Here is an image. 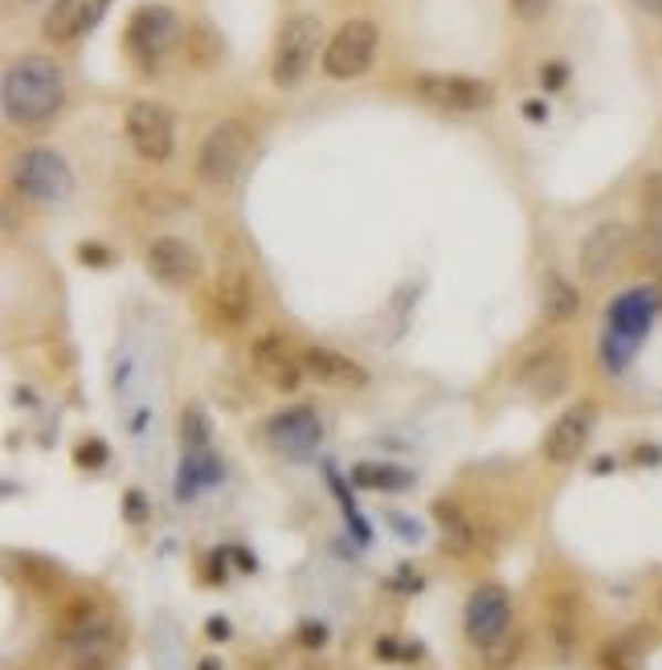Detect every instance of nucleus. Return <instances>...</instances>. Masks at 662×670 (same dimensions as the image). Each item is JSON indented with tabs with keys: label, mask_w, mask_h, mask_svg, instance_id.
Wrapping results in <instances>:
<instances>
[{
	"label": "nucleus",
	"mask_w": 662,
	"mask_h": 670,
	"mask_svg": "<svg viewBox=\"0 0 662 670\" xmlns=\"http://www.w3.org/2000/svg\"><path fill=\"white\" fill-rule=\"evenodd\" d=\"M62 98H66V78H62V66L50 62V57L25 54L4 70L0 103H4V115L21 123V127L54 119L62 111Z\"/></svg>",
	"instance_id": "f257e3e1"
},
{
	"label": "nucleus",
	"mask_w": 662,
	"mask_h": 670,
	"mask_svg": "<svg viewBox=\"0 0 662 670\" xmlns=\"http://www.w3.org/2000/svg\"><path fill=\"white\" fill-rule=\"evenodd\" d=\"M180 17L168 9V4H139L127 29H123V45H127V57L136 62L144 74H156L164 54H172L176 41H180Z\"/></svg>",
	"instance_id": "f03ea898"
},
{
	"label": "nucleus",
	"mask_w": 662,
	"mask_h": 670,
	"mask_svg": "<svg viewBox=\"0 0 662 670\" xmlns=\"http://www.w3.org/2000/svg\"><path fill=\"white\" fill-rule=\"evenodd\" d=\"M315 45H319V21L312 13H298L291 17L279 38H274V54H271V82L274 86H298L307 78V70L315 62Z\"/></svg>",
	"instance_id": "7ed1b4c3"
},
{
	"label": "nucleus",
	"mask_w": 662,
	"mask_h": 670,
	"mask_svg": "<svg viewBox=\"0 0 662 670\" xmlns=\"http://www.w3.org/2000/svg\"><path fill=\"white\" fill-rule=\"evenodd\" d=\"M380 45V29L372 21H344V25L332 33V41L324 45V74L336 82L365 78L372 57H377Z\"/></svg>",
	"instance_id": "20e7f679"
},
{
	"label": "nucleus",
	"mask_w": 662,
	"mask_h": 670,
	"mask_svg": "<svg viewBox=\"0 0 662 670\" xmlns=\"http://www.w3.org/2000/svg\"><path fill=\"white\" fill-rule=\"evenodd\" d=\"M250 127L242 119H221L213 132L204 135L201 156H197V172H201L204 185L225 188L233 185V176L242 172V160L250 151Z\"/></svg>",
	"instance_id": "39448f33"
},
{
	"label": "nucleus",
	"mask_w": 662,
	"mask_h": 670,
	"mask_svg": "<svg viewBox=\"0 0 662 670\" xmlns=\"http://www.w3.org/2000/svg\"><path fill=\"white\" fill-rule=\"evenodd\" d=\"M13 185L21 197L41 205H57L70 197L74 188V176H70V164L50 148H29L17 156L13 164Z\"/></svg>",
	"instance_id": "423d86ee"
},
{
	"label": "nucleus",
	"mask_w": 662,
	"mask_h": 670,
	"mask_svg": "<svg viewBox=\"0 0 662 670\" xmlns=\"http://www.w3.org/2000/svg\"><path fill=\"white\" fill-rule=\"evenodd\" d=\"M466 638L479 650H491L495 642H503L512 634V597L503 585H479L466 597Z\"/></svg>",
	"instance_id": "0eeeda50"
},
{
	"label": "nucleus",
	"mask_w": 662,
	"mask_h": 670,
	"mask_svg": "<svg viewBox=\"0 0 662 670\" xmlns=\"http://www.w3.org/2000/svg\"><path fill=\"white\" fill-rule=\"evenodd\" d=\"M418 98L425 107L438 111H454V115H471V111L491 107V86L479 78H466V74H421L418 78Z\"/></svg>",
	"instance_id": "6e6552de"
},
{
	"label": "nucleus",
	"mask_w": 662,
	"mask_h": 670,
	"mask_svg": "<svg viewBox=\"0 0 662 670\" xmlns=\"http://www.w3.org/2000/svg\"><path fill=\"white\" fill-rule=\"evenodd\" d=\"M593 426H597L593 401L568 405L565 413L548 426V433H544V458H548L553 467H572V462L585 454L589 438H593Z\"/></svg>",
	"instance_id": "1a4fd4ad"
},
{
	"label": "nucleus",
	"mask_w": 662,
	"mask_h": 670,
	"mask_svg": "<svg viewBox=\"0 0 662 670\" xmlns=\"http://www.w3.org/2000/svg\"><path fill=\"white\" fill-rule=\"evenodd\" d=\"M127 139H132V148L151 164H164L172 156V115L168 107L160 103H148V98H139L127 107Z\"/></svg>",
	"instance_id": "9d476101"
},
{
	"label": "nucleus",
	"mask_w": 662,
	"mask_h": 670,
	"mask_svg": "<svg viewBox=\"0 0 662 670\" xmlns=\"http://www.w3.org/2000/svg\"><path fill=\"white\" fill-rule=\"evenodd\" d=\"M254 373L279 392H295L303 380V352H295L283 335H258L254 339Z\"/></svg>",
	"instance_id": "9b49d317"
},
{
	"label": "nucleus",
	"mask_w": 662,
	"mask_h": 670,
	"mask_svg": "<svg viewBox=\"0 0 662 670\" xmlns=\"http://www.w3.org/2000/svg\"><path fill=\"white\" fill-rule=\"evenodd\" d=\"M148 270L156 282L180 291V286H192L201 279V254L180 238H156L148 245Z\"/></svg>",
	"instance_id": "f8f14e48"
},
{
	"label": "nucleus",
	"mask_w": 662,
	"mask_h": 670,
	"mask_svg": "<svg viewBox=\"0 0 662 670\" xmlns=\"http://www.w3.org/2000/svg\"><path fill=\"white\" fill-rule=\"evenodd\" d=\"M519 389L532 397V401H556L560 392L568 389V356L560 348H540L532 352L524 364H519Z\"/></svg>",
	"instance_id": "ddd939ff"
},
{
	"label": "nucleus",
	"mask_w": 662,
	"mask_h": 670,
	"mask_svg": "<svg viewBox=\"0 0 662 670\" xmlns=\"http://www.w3.org/2000/svg\"><path fill=\"white\" fill-rule=\"evenodd\" d=\"M266 438L279 454L286 458H307L319 446V417L307 405H295V409H283L279 417L266 421Z\"/></svg>",
	"instance_id": "4468645a"
},
{
	"label": "nucleus",
	"mask_w": 662,
	"mask_h": 670,
	"mask_svg": "<svg viewBox=\"0 0 662 670\" xmlns=\"http://www.w3.org/2000/svg\"><path fill=\"white\" fill-rule=\"evenodd\" d=\"M630 250V226L622 221H601L585 233L581 242V274L585 279H606Z\"/></svg>",
	"instance_id": "2eb2a0df"
},
{
	"label": "nucleus",
	"mask_w": 662,
	"mask_h": 670,
	"mask_svg": "<svg viewBox=\"0 0 662 670\" xmlns=\"http://www.w3.org/2000/svg\"><path fill=\"white\" fill-rule=\"evenodd\" d=\"M111 0H54V9L41 21L45 41H74L103 21Z\"/></svg>",
	"instance_id": "dca6fc26"
},
{
	"label": "nucleus",
	"mask_w": 662,
	"mask_h": 670,
	"mask_svg": "<svg viewBox=\"0 0 662 670\" xmlns=\"http://www.w3.org/2000/svg\"><path fill=\"white\" fill-rule=\"evenodd\" d=\"M119 655V630L107 614L98 617L91 630L70 642V667L74 670H107Z\"/></svg>",
	"instance_id": "f3484780"
},
{
	"label": "nucleus",
	"mask_w": 662,
	"mask_h": 670,
	"mask_svg": "<svg viewBox=\"0 0 662 670\" xmlns=\"http://www.w3.org/2000/svg\"><path fill=\"white\" fill-rule=\"evenodd\" d=\"M209 303H213L217 320L225 323V327H242V323L254 315V291H250V279H245L242 270H225V274L217 279Z\"/></svg>",
	"instance_id": "a211bd4d"
},
{
	"label": "nucleus",
	"mask_w": 662,
	"mask_h": 670,
	"mask_svg": "<svg viewBox=\"0 0 662 670\" xmlns=\"http://www.w3.org/2000/svg\"><path fill=\"white\" fill-rule=\"evenodd\" d=\"M303 368H307L315 380L332 385V389H365L368 385L365 368L332 348H303Z\"/></svg>",
	"instance_id": "6ab92c4d"
},
{
	"label": "nucleus",
	"mask_w": 662,
	"mask_h": 670,
	"mask_svg": "<svg viewBox=\"0 0 662 670\" xmlns=\"http://www.w3.org/2000/svg\"><path fill=\"white\" fill-rule=\"evenodd\" d=\"M433 523H438V536H442V548L454 552V556H471L474 544H479V532H474L471 515L462 511L459 499H433L430 507Z\"/></svg>",
	"instance_id": "aec40b11"
},
{
	"label": "nucleus",
	"mask_w": 662,
	"mask_h": 670,
	"mask_svg": "<svg viewBox=\"0 0 662 670\" xmlns=\"http://www.w3.org/2000/svg\"><path fill=\"white\" fill-rule=\"evenodd\" d=\"M642 262L647 266H662V172H650L642 180Z\"/></svg>",
	"instance_id": "412c9836"
},
{
	"label": "nucleus",
	"mask_w": 662,
	"mask_h": 670,
	"mask_svg": "<svg viewBox=\"0 0 662 670\" xmlns=\"http://www.w3.org/2000/svg\"><path fill=\"white\" fill-rule=\"evenodd\" d=\"M650 650L647 626H626L622 634H613L601 650H597V667L601 670H642Z\"/></svg>",
	"instance_id": "4be33fe9"
},
{
	"label": "nucleus",
	"mask_w": 662,
	"mask_h": 670,
	"mask_svg": "<svg viewBox=\"0 0 662 670\" xmlns=\"http://www.w3.org/2000/svg\"><path fill=\"white\" fill-rule=\"evenodd\" d=\"M548 638H553L556 655L572 658L577 638H581V601H577V593H556L548 601Z\"/></svg>",
	"instance_id": "5701e85b"
},
{
	"label": "nucleus",
	"mask_w": 662,
	"mask_h": 670,
	"mask_svg": "<svg viewBox=\"0 0 662 670\" xmlns=\"http://www.w3.org/2000/svg\"><path fill=\"white\" fill-rule=\"evenodd\" d=\"M650 323V295L647 291H630V295H622L613 307H609V332L613 335H626V339H642V332H647Z\"/></svg>",
	"instance_id": "b1692460"
},
{
	"label": "nucleus",
	"mask_w": 662,
	"mask_h": 670,
	"mask_svg": "<svg viewBox=\"0 0 662 670\" xmlns=\"http://www.w3.org/2000/svg\"><path fill=\"white\" fill-rule=\"evenodd\" d=\"M351 483L365 486V491H409L413 474L401 467H389V462H360L351 470Z\"/></svg>",
	"instance_id": "393cba45"
},
{
	"label": "nucleus",
	"mask_w": 662,
	"mask_h": 670,
	"mask_svg": "<svg viewBox=\"0 0 662 670\" xmlns=\"http://www.w3.org/2000/svg\"><path fill=\"white\" fill-rule=\"evenodd\" d=\"M581 311V295H577V286L572 282H565L560 274H548V282H544V315L553 323H565L572 320Z\"/></svg>",
	"instance_id": "a878e982"
},
{
	"label": "nucleus",
	"mask_w": 662,
	"mask_h": 670,
	"mask_svg": "<svg viewBox=\"0 0 662 670\" xmlns=\"http://www.w3.org/2000/svg\"><path fill=\"white\" fill-rule=\"evenodd\" d=\"M98 617H103V609H98L91 597L70 601L66 609H62V617H57V634H62V642H74V638H82V634L95 626Z\"/></svg>",
	"instance_id": "bb28decb"
},
{
	"label": "nucleus",
	"mask_w": 662,
	"mask_h": 670,
	"mask_svg": "<svg viewBox=\"0 0 662 670\" xmlns=\"http://www.w3.org/2000/svg\"><path fill=\"white\" fill-rule=\"evenodd\" d=\"M185 50H189V57L197 66H213L217 57H221V38L209 25H192L185 33Z\"/></svg>",
	"instance_id": "cd10ccee"
},
{
	"label": "nucleus",
	"mask_w": 662,
	"mask_h": 670,
	"mask_svg": "<svg viewBox=\"0 0 662 670\" xmlns=\"http://www.w3.org/2000/svg\"><path fill=\"white\" fill-rule=\"evenodd\" d=\"M180 438L189 442V450H204V438H209V429H204V417L197 409L180 417Z\"/></svg>",
	"instance_id": "c85d7f7f"
},
{
	"label": "nucleus",
	"mask_w": 662,
	"mask_h": 670,
	"mask_svg": "<svg viewBox=\"0 0 662 670\" xmlns=\"http://www.w3.org/2000/svg\"><path fill=\"white\" fill-rule=\"evenodd\" d=\"M515 655H519V638L512 642V634H507L503 642H495L487 650V670H512L515 667Z\"/></svg>",
	"instance_id": "c756f323"
},
{
	"label": "nucleus",
	"mask_w": 662,
	"mask_h": 670,
	"mask_svg": "<svg viewBox=\"0 0 662 670\" xmlns=\"http://www.w3.org/2000/svg\"><path fill=\"white\" fill-rule=\"evenodd\" d=\"M74 462H78L82 470H98V467H107V446L98 442V438H91V442H82L78 450H74Z\"/></svg>",
	"instance_id": "7c9ffc66"
},
{
	"label": "nucleus",
	"mask_w": 662,
	"mask_h": 670,
	"mask_svg": "<svg viewBox=\"0 0 662 670\" xmlns=\"http://www.w3.org/2000/svg\"><path fill=\"white\" fill-rule=\"evenodd\" d=\"M540 82L548 86V91H560V86L568 82V66L565 62H548V66L540 70Z\"/></svg>",
	"instance_id": "2f4dec72"
},
{
	"label": "nucleus",
	"mask_w": 662,
	"mask_h": 670,
	"mask_svg": "<svg viewBox=\"0 0 662 670\" xmlns=\"http://www.w3.org/2000/svg\"><path fill=\"white\" fill-rule=\"evenodd\" d=\"M389 523H392V527H397V536L406 540V544H418V540H421L418 520H406V515H389Z\"/></svg>",
	"instance_id": "473e14b6"
},
{
	"label": "nucleus",
	"mask_w": 662,
	"mask_h": 670,
	"mask_svg": "<svg viewBox=\"0 0 662 670\" xmlns=\"http://www.w3.org/2000/svg\"><path fill=\"white\" fill-rule=\"evenodd\" d=\"M512 4L524 21H536V17H544V9H548V0H512Z\"/></svg>",
	"instance_id": "72a5a7b5"
},
{
	"label": "nucleus",
	"mask_w": 662,
	"mask_h": 670,
	"mask_svg": "<svg viewBox=\"0 0 662 670\" xmlns=\"http://www.w3.org/2000/svg\"><path fill=\"white\" fill-rule=\"evenodd\" d=\"M298 638H303V646H324V642H327V630L319 626V621H307Z\"/></svg>",
	"instance_id": "f704fd0d"
},
{
	"label": "nucleus",
	"mask_w": 662,
	"mask_h": 670,
	"mask_svg": "<svg viewBox=\"0 0 662 670\" xmlns=\"http://www.w3.org/2000/svg\"><path fill=\"white\" fill-rule=\"evenodd\" d=\"M204 634H209L213 642H225V638H230V621H225V617H209V626H204Z\"/></svg>",
	"instance_id": "c9c22d12"
},
{
	"label": "nucleus",
	"mask_w": 662,
	"mask_h": 670,
	"mask_svg": "<svg viewBox=\"0 0 662 670\" xmlns=\"http://www.w3.org/2000/svg\"><path fill=\"white\" fill-rule=\"evenodd\" d=\"M78 258H82V262H98V266H107V262H111V254H107V250H98V245H82Z\"/></svg>",
	"instance_id": "e433bc0d"
},
{
	"label": "nucleus",
	"mask_w": 662,
	"mask_h": 670,
	"mask_svg": "<svg viewBox=\"0 0 662 670\" xmlns=\"http://www.w3.org/2000/svg\"><path fill=\"white\" fill-rule=\"evenodd\" d=\"M524 115H527L532 123H540V119H548V107H544L540 98H527V103H524Z\"/></svg>",
	"instance_id": "4c0bfd02"
},
{
	"label": "nucleus",
	"mask_w": 662,
	"mask_h": 670,
	"mask_svg": "<svg viewBox=\"0 0 662 670\" xmlns=\"http://www.w3.org/2000/svg\"><path fill=\"white\" fill-rule=\"evenodd\" d=\"M139 491H127V515H132V520H139V515H144V503H139Z\"/></svg>",
	"instance_id": "58836bf2"
},
{
	"label": "nucleus",
	"mask_w": 662,
	"mask_h": 670,
	"mask_svg": "<svg viewBox=\"0 0 662 670\" xmlns=\"http://www.w3.org/2000/svg\"><path fill=\"white\" fill-rule=\"evenodd\" d=\"M638 9H647L650 17H662V0H638Z\"/></svg>",
	"instance_id": "ea45409f"
},
{
	"label": "nucleus",
	"mask_w": 662,
	"mask_h": 670,
	"mask_svg": "<svg viewBox=\"0 0 662 670\" xmlns=\"http://www.w3.org/2000/svg\"><path fill=\"white\" fill-rule=\"evenodd\" d=\"M201 670H221V662H217V658H204V667Z\"/></svg>",
	"instance_id": "a19ab883"
},
{
	"label": "nucleus",
	"mask_w": 662,
	"mask_h": 670,
	"mask_svg": "<svg viewBox=\"0 0 662 670\" xmlns=\"http://www.w3.org/2000/svg\"><path fill=\"white\" fill-rule=\"evenodd\" d=\"M654 299H659V307H662V279H659V286H654Z\"/></svg>",
	"instance_id": "79ce46f5"
},
{
	"label": "nucleus",
	"mask_w": 662,
	"mask_h": 670,
	"mask_svg": "<svg viewBox=\"0 0 662 670\" xmlns=\"http://www.w3.org/2000/svg\"><path fill=\"white\" fill-rule=\"evenodd\" d=\"M29 4H33V0H29Z\"/></svg>",
	"instance_id": "37998d69"
}]
</instances>
